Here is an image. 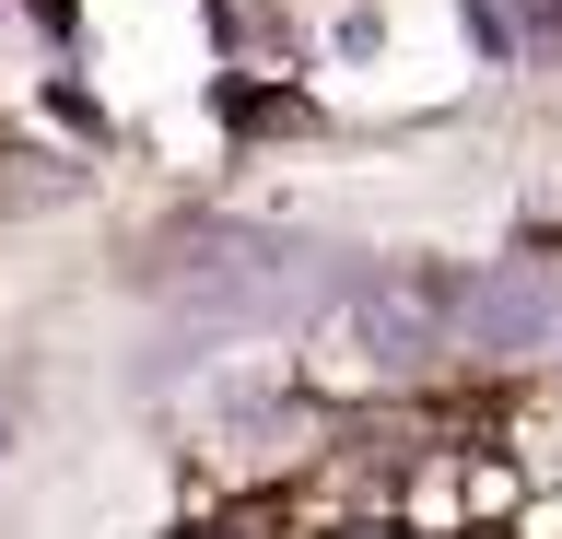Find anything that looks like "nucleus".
Segmentation results:
<instances>
[{
	"label": "nucleus",
	"mask_w": 562,
	"mask_h": 539,
	"mask_svg": "<svg viewBox=\"0 0 562 539\" xmlns=\"http://www.w3.org/2000/svg\"><path fill=\"white\" fill-rule=\"evenodd\" d=\"M316 282H328L316 247H223V270H200V317L258 328V317H293Z\"/></svg>",
	"instance_id": "7ed1b4c3"
},
{
	"label": "nucleus",
	"mask_w": 562,
	"mask_h": 539,
	"mask_svg": "<svg viewBox=\"0 0 562 539\" xmlns=\"http://www.w3.org/2000/svg\"><path fill=\"white\" fill-rule=\"evenodd\" d=\"M340 328H351V352L375 363V375H411L434 340H457V293L434 270H363L340 293Z\"/></svg>",
	"instance_id": "f257e3e1"
},
{
	"label": "nucleus",
	"mask_w": 562,
	"mask_h": 539,
	"mask_svg": "<svg viewBox=\"0 0 562 539\" xmlns=\"http://www.w3.org/2000/svg\"><path fill=\"white\" fill-rule=\"evenodd\" d=\"M562 328V293L539 258H492L481 282H457V352H539Z\"/></svg>",
	"instance_id": "f03ea898"
}]
</instances>
